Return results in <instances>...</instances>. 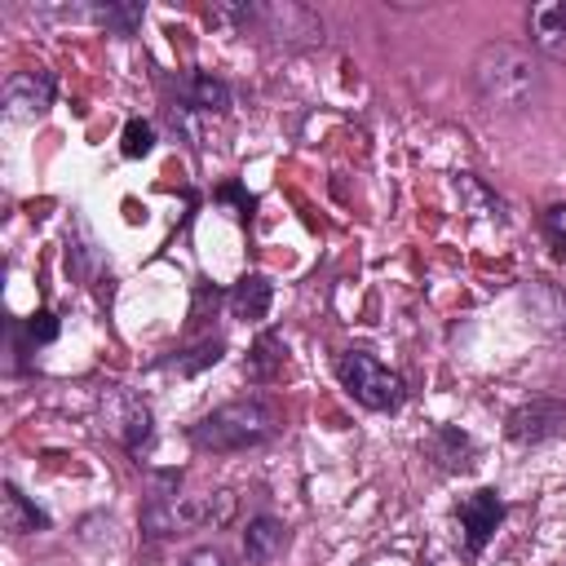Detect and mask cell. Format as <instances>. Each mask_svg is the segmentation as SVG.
Listing matches in <instances>:
<instances>
[{
  "label": "cell",
  "instance_id": "cell-5",
  "mask_svg": "<svg viewBox=\"0 0 566 566\" xmlns=\"http://www.w3.org/2000/svg\"><path fill=\"white\" fill-rule=\"evenodd\" d=\"M504 429H509V438H513L517 447H539V442H548V438H557V433L566 429V402L539 394V398L513 407Z\"/></svg>",
  "mask_w": 566,
  "mask_h": 566
},
{
  "label": "cell",
  "instance_id": "cell-16",
  "mask_svg": "<svg viewBox=\"0 0 566 566\" xmlns=\"http://www.w3.org/2000/svg\"><path fill=\"white\" fill-rule=\"evenodd\" d=\"M433 451H438V460H442L447 469H464V464H469V451H473V442H469L460 429H438V438H433Z\"/></svg>",
  "mask_w": 566,
  "mask_h": 566
},
{
  "label": "cell",
  "instance_id": "cell-12",
  "mask_svg": "<svg viewBox=\"0 0 566 566\" xmlns=\"http://www.w3.org/2000/svg\"><path fill=\"white\" fill-rule=\"evenodd\" d=\"M230 314H234V318H243V323L265 318V314H270V283H265L261 274L239 279V283H234V292H230Z\"/></svg>",
  "mask_w": 566,
  "mask_h": 566
},
{
  "label": "cell",
  "instance_id": "cell-11",
  "mask_svg": "<svg viewBox=\"0 0 566 566\" xmlns=\"http://www.w3.org/2000/svg\"><path fill=\"white\" fill-rule=\"evenodd\" d=\"M181 102L190 106V111H226L230 106V88L217 80V75H208V71H190L186 80H181Z\"/></svg>",
  "mask_w": 566,
  "mask_h": 566
},
{
  "label": "cell",
  "instance_id": "cell-13",
  "mask_svg": "<svg viewBox=\"0 0 566 566\" xmlns=\"http://www.w3.org/2000/svg\"><path fill=\"white\" fill-rule=\"evenodd\" d=\"M40 526H49V517L35 504H27V495L13 482H4V531L9 535H27V531H40Z\"/></svg>",
  "mask_w": 566,
  "mask_h": 566
},
{
  "label": "cell",
  "instance_id": "cell-14",
  "mask_svg": "<svg viewBox=\"0 0 566 566\" xmlns=\"http://www.w3.org/2000/svg\"><path fill=\"white\" fill-rule=\"evenodd\" d=\"M97 27H111L115 35H133L137 31V22H142V4H93V9H84Z\"/></svg>",
  "mask_w": 566,
  "mask_h": 566
},
{
  "label": "cell",
  "instance_id": "cell-10",
  "mask_svg": "<svg viewBox=\"0 0 566 566\" xmlns=\"http://www.w3.org/2000/svg\"><path fill=\"white\" fill-rule=\"evenodd\" d=\"M287 544V526L279 517H252L243 531V557L252 566H270Z\"/></svg>",
  "mask_w": 566,
  "mask_h": 566
},
{
  "label": "cell",
  "instance_id": "cell-15",
  "mask_svg": "<svg viewBox=\"0 0 566 566\" xmlns=\"http://www.w3.org/2000/svg\"><path fill=\"white\" fill-rule=\"evenodd\" d=\"M279 367H283V345H279V336H261V340L252 345V354H248V376H252V380H270Z\"/></svg>",
  "mask_w": 566,
  "mask_h": 566
},
{
  "label": "cell",
  "instance_id": "cell-8",
  "mask_svg": "<svg viewBox=\"0 0 566 566\" xmlns=\"http://www.w3.org/2000/svg\"><path fill=\"white\" fill-rule=\"evenodd\" d=\"M526 27H531V44L544 57L566 62V0H539V4H531Z\"/></svg>",
  "mask_w": 566,
  "mask_h": 566
},
{
  "label": "cell",
  "instance_id": "cell-7",
  "mask_svg": "<svg viewBox=\"0 0 566 566\" xmlns=\"http://www.w3.org/2000/svg\"><path fill=\"white\" fill-rule=\"evenodd\" d=\"M256 22L274 40H283V44H318L323 40V22L305 4H292V0H283V4H256Z\"/></svg>",
  "mask_w": 566,
  "mask_h": 566
},
{
  "label": "cell",
  "instance_id": "cell-3",
  "mask_svg": "<svg viewBox=\"0 0 566 566\" xmlns=\"http://www.w3.org/2000/svg\"><path fill=\"white\" fill-rule=\"evenodd\" d=\"M230 517H234V495L230 491H212V495H195V500L155 495V504L142 513V526L150 535H181L190 526H226Z\"/></svg>",
  "mask_w": 566,
  "mask_h": 566
},
{
  "label": "cell",
  "instance_id": "cell-20",
  "mask_svg": "<svg viewBox=\"0 0 566 566\" xmlns=\"http://www.w3.org/2000/svg\"><path fill=\"white\" fill-rule=\"evenodd\" d=\"M544 234L566 248V203H553V208L544 212Z\"/></svg>",
  "mask_w": 566,
  "mask_h": 566
},
{
  "label": "cell",
  "instance_id": "cell-18",
  "mask_svg": "<svg viewBox=\"0 0 566 566\" xmlns=\"http://www.w3.org/2000/svg\"><path fill=\"white\" fill-rule=\"evenodd\" d=\"M455 190H460V199H469V208H473V212H482V217H500V199H495L491 190H482L473 177H460V186H455Z\"/></svg>",
  "mask_w": 566,
  "mask_h": 566
},
{
  "label": "cell",
  "instance_id": "cell-21",
  "mask_svg": "<svg viewBox=\"0 0 566 566\" xmlns=\"http://www.w3.org/2000/svg\"><path fill=\"white\" fill-rule=\"evenodd\" d=\"M221 358V345L212 340V345H199V349H190V358H181L177 367L181 371H199V367H208V363H217Z\"/></svg>",
  "mask_w": 566,
  "mask_h": 566
},
{
  "label": "cell",
  "instance_id": "cell-17",
  "mask_svg": "<svg viewBox=\"0 0 566 566\" xmlns=\"http://www.w3.org/2000/svg\"><path fill=\"white\" fill-rule=\"evenodd\" d=\"M150 146H155V128L146 119H128L124 124V137H119V150L128 159H142V155H150Z\"/></svg>",
  "mask_w": 566,
  "mask_h": 566
},
{
  "label": "cell",
  "instance_id": "cell-9",
  "mask_svg": "<svg viewBox=\"0 0 566 566\" xmlns=\"http://www.w3.org/2000/svg\"><path fill=\"white\" fill-rule=\"evenodd\" d=\"M500 517H504V500L495 491H473L469 500H460V526H464V539H469L473 553L491 539V531L500 526Z\"/></svg>",
  "mask_w": 566,
  "mask_h": 566
},
{
  "label": "cell",
  "instance_id": "cell-2",
  "mask_svg": "<svg viewBox=\"0 0 566 566\" xmlns=\"http://www.w3.org/2000/svg\"><path fill=\"white\" fill-rule=\"evenodd\" d=\"M274 429H279L274 407L261 398H243V402H226V407L208 411L190 429V442L203 451H248V447H261Z\"/></svg>",
  "mask_w": 566,
  "mask_h": 566
},
{
  "label": "cell",
  "instance_id": "cell-6",
  "mask_svg": "<svg viewBox=\"0 0 566 566\" xmlns=\"http://www.w3.org/2000/svg\"><path fill=\"white\" fill-rule=\"evenodd\" d=\"M53 106V75L49 71H18L4 80V115L13 124H31Z\"/></svg>",
  "mask_w": 566,
  "mask_h": 566
},
{
  "label": "cell",
  "instance_id": "cell-19",
  "mask_svg": "<svg viewBox=\"0 0 566 566\" xmlns=\"http://www.w3.org/2000/svg\"><path fill=\"white\" fill-rule=\"evenodd\" d=\"M150 438V411L142 402L128 407V424H124V447L128 451H142V442Z\"/></svg>",
  "mask_w": 566,
  "mask_h": 566
},
{
  "label": "cell",
  "instance_id": "cell-23",
  "mask_svg": "<svg viewBox=\"0 0 566 566\" xmlns=\"http://www.w3.org/2000/svg\"><path fill=\"white\" fill-rule=\"evenodd\" d=\"M186 566H230V562H226L221 548H195V553L186 557Z\"/></svg>",
  "mask_w": 566,
  "mask_h": 566
},
{
  "label": "cell",
  "instance_id": "cell-1",
  "mask_svg": "<svg viewBox=\"0 0 566 566\" xmlns=\"http://www.w3.org/2000/svg\"><path fill=\"white\" fill-rule=\"evenodd\" d=\"M473 88L491 111H526L539 93V66L531 49L513 40H491L473 57Z\"/></svg>",
  "mask_w": 566,
  "mask_h": 566
},
{
  "label": "cell",
  "instance_id": "cell-4",
  "mask_svg": "<svg viewBox=\"0 0 566 566\" xmlns=\"http://www.w3.org/2000/svg\"><path fill=\"white\" fill-rule=\"evenodd\" d=\"M336 376L345 380V389L363 402V407H371V411H394L398 402H402V380H398V371H389L376 354H367V349H345L340 358H336Z\"/></svg>",
  "mask_w": 566,
  "mask_h": 566
},
{
  "label": "cell",
  "instance_id": "cell-22",
  "mask_svg": "<svg viewBox=\"0 0 566 566\" xmlns=\"http://www.w3.org/2000/svg\"><path fill=\"white\" fill-rule=\"evenodd\" d=\"M27 336H31L35 345H40V340H53V336H57V318H53V314H35L31 327H27Z\"/></svg>",
  "mask_w": 566,
  "mask_h": 566
}]
</instances>
